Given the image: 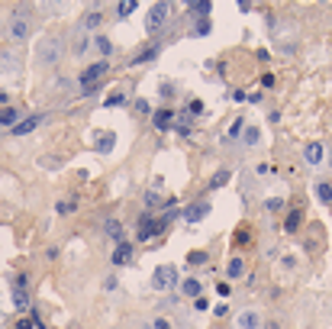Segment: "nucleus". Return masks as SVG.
<instances>
[{
	"label": "nucleus",
	"mask_w": 332,
	"mask_h": 329,
	"mask_svg": "<svg viewBox=\"0 0 332 329\" xmlns=\"http://www.w3.org/2000/svg\"><path fill=\"white\" fill-rule=\"evenodd\" d=\"M168 13H171L168 3H152V7H148V16H145L148 36H158V32L165 29V23H168Z\"/></svg>",
	"instance_id": "obj_1"
},
{
	"label": "nucleus",
	"mask_w": 332,
	"mask_h": 329,
	"mask_svg": "<svg viewBox=\"0 0 332 329\" xmlns=\"http://www.w3.org/2000/svg\"><path fill=\"white\" fill-rule=\"evenodd\" d=\"M62 39H55V36H48L46 42H39V61L42 65H48V68H55L58 61H62Z\"/></svg>",
	"instance_id": "obj_2"
},
{
	"label": "nucleus",
	"mask_w": 332,
	"mask_h": 329,
	"mask_svg": "<svg viewBox=\"0 0 332 329\" xmlns=\"http://www.w3.org/2000/svg\"><path fill=\"white\" fill-rule=\"evenodd\" d=\"M178 284V268L174 265H158L152 275V291H171Z\"/></svg>",
	"instance_id": "obj_3"
},
{
	"label": "nucleus",
	"mask_w": 332,
	"mask_h": 329,
	"mask_svg": "<svg viewBox=\"0 0 332 329\" xmlns=\"http://www.w3.org/2000/svg\"><path fill=\"white\" fill-rule=\"evenodd\" d=\"M107 71H110V61H103V58L94 61V65H87V68L81 71V84H84V87H94L103 75H107Z\"/></svg>",
	"instance_id": "obj_4"
},
{
	"label": "nucleus",
	"mask_w": 332,
	"mask_h": 329,
	"mask_svg": "<svg viewBox=\"0 0 332 329\" xmlns=\"http://www.w3.org/2000/svg\"><path fill=\"white\" fill-rule=\"evenodd\" d=\"M29 23H26L23 16L16 13V16H10V26H7V39L10 42H26V39H29Z\"/></svg>",
	"instance_id": "obj_5"
},
{
	"label": "nucleus",
	"mask_w": 332,
	"mask_h": 329,
	"mask_svg": "<svg viewBox=\"0 0 332 329\" xmlns=\"http://www.w3.org/2000/svg\"><path fill=\"white\" fill-rule=\"evenodd\" d=\"M165 226H168V220H148V216H142L139 220V239L158 236V232H165Z\"/></svg>",
	"instance_id": "obj_6"
},
{
	"label": "nucleus",
	"mask_w": 332,
	"mask_h": 329,
	"mask_svg": "<svg viewBox=\"0 0 332 329\" xmlns=\"http://www.w3.org/2000/svg\"><path fill=\"white\" fill-rule=\"evenodd\" d=\"M236 329H261V316H258V310H242L239 316H236Z\"/></svg>",
	"instance_id": "obj_7"
},
{
	"label": "nucleus",
	"mask_w": 332,
	"mask_h": 329,
	"mask_svg": "<svg viewBox=\"0 0 332 329\" xmlns=\"http://www.w3.org/2000/svg\"><path fill=\"white\" fill-rule=\"evenodd\" d=\"M46 120H48L46 113H36V116H29V120L16 123V126H13V129H10V132H13V136H26V132H32V129H36V126H42V123H46Z\"/></svg>",
	"instance_id": "obj_8"
},
{
	"label": "nucleus",
	"mask_w": 332,
	"mask_h": 329,
	"mask_svg": "<svg viewBox=\"0 0 332 329\" xmlns=\"http://www.w3.org/2000/svg\"><path fill=\"white\" fill-rule=\"evenodd\" d=\"M226 275H229V281H239V278L245 275V258H242V255H232V258L226 261Z\"/></svg>",
	"instance_id": "obj_9"
},
{
	"label": "nucleus",
	"mask_w": 332,
	"mask_h": 329,
	"mask_svg": "<svg viewBox=\"0 0 332 329\" xmlns=\"http://www.w3.org/2000/svg\"><path fill=\"white\" fill-rule=\"evenodd\" d=\"M207 213H210V203H203V200H200V203H193V207L184 210V220H187V223H200Z\"/></svg>",
	"instance_id": "obj_10"
},
{
	"label": "nucleus",
	"mask_w": 332,
	"mask_h": 329,
	"mask_svg": "<svg viewBox=\"0 0 332 329\" xmlns=\"http://www.w3.org/2000/svg\"><path fill=\"white\" fill-rule=\"evenodd\" d=\"M181 294H184V297H193V300H197V297H203V284L197 281V278H187V281L181 284Z\"/></svg>",
	"instance_id": "obj_11"
},
{
	"label": "nucleus",
	"mask_w": 332,
	"mask_h": 329,
	"mask_svg": "<svg viewBox=\"0 0 332 329\" xmlns=\"http://www.w3.org/2000/svg\"><path fill=\"white\" fill-rule=\"evenodd\" d=\"M132 261V245L129 242H119L116 245V252H113V265H129Z\"/></svg>",
	"instance_id": "obj_12"
},
{
	"label": "nucleus",
	"mask_w": 332,
	"mask_h": 329,
	"mask_svg": "<svg viewBox=\"0 0 332 329\" xmlns=\"http://www.w3.org/2000/svg\"><path fill=\"white\" fill-rule=\"evenodd\" d=\"M171 120H174V113L171 110H158V113H152V123H155V129H171Z\"/></svg>",
	"instance_id": "obj_13"
},
{
	"label": "nucleus",
	"mask_w": 332,
	"mask_h": 329,
	"mask_svg": "<svg viewBox=\"0 0 332 329\" xmlns=\"http://www.w3.org/2000/svg\"><path fill=\"white\" fill-rule=\"evenodd\" d=\"M16 123H20V110H13V107L0 110V126H3V129H13Z\"/></svg>",
	"instance_id": "obj_14"
},
{
	"label": "nucleus",
	"mask_w": 332,
	"mask_h": 329,
	"mask_svg": "<svg viewBox=\"0 0 332 329\" xmlns=\"http://www.w3.org/2000/svg\"><path fill=\"white\" fill-rule=\"evenodd\" d=\"M303 158H307V165H319V161H323V146H319V142L307 146L303 149Z\"/></svg>",
	"instance_id": "obj_15"
},
{
	"label": "nucleus",
	"mask_w": 332,
	"mask_h": 329,
	"mask_svg": "<svg viewBox=\"0 0 332 329\" xmlns=\"http://www.w3.org/2000/svg\"><path fill=\"white\" fill-rule=\"evenodd\" d=\"M100 23H103V10H91V13H84V20H81L84 29H97Z\"/></svg>",
	"instance_id": "obj_16"
},
{
	"label": "nucleus",
	"mask_w": 332,
	"mask_h": 329,
	"mask_svg": "<svg viewBox=\"0 0 332 329\" xmlns=\"http://www.w3.org/2000/svg\"><path fill=\"white\" fill-rule=\"evenodd\" d=\"M13 306L16 310H29V294H26V287H13Z\"/></svg>",
	"instance_id": "obj_17"
},
{
	"label": "nucleus",
	"mask_w": 332,
	"mask_h": 329,
	"mask_svg": "<svg viewBox=\"0 0 332 329\" xmlns=\"http://www.w3.org/2000/svg\"><path fill=\"white\" fill-rule=\"evenodd\" d=\"M0 65H7V68H3V75L13 77V75H16V65H20V58H16L13 52H3V55H0Z\"/></svg>",
	"instance_id": "obj_18"
},
{
	"label": "nucleus",
	"mask_w": 332,
	"mask_h": 329,
	"mask_svg": "<svg viewBox=\"0 0 332 329\" xmlns=\"http://www.w3.org/2000/svg\"><path fill=\"white\" fill-rule=\"evenodd\" d=\"M94 46H97V52L103 55V61H107V55L113 52V42H110L107 36H94Z\"/></svg>",
	"instance_id": "obj_19"
},
{
	"label": "nucleus",
	"mask_w": 332,
	"mask_h": 329,
	"mask_svg": "<svg viewBox=\"0 0 332 329\" xmlns=\"http://www.w3.org/2000/svg\"><path fill=\"white\" fill-rule=\"evenodd\" d=\"M300 223H303V213H300V210H294V213L284 220V229L287 232H297V229H300Z\"/></svg>",
	"instance_id": "obj_20"
},
{
	"label": "nucleus",
	"mask_w": 332,
	"mask_h": 329,
	"mask_svg": "<svg viewBox=\"0 0 332 329\" xmlns=\"http://www.w3.org/2000/svg\"><path fill=\"white\" fill-rule=\"evenodd\" d=\"M113 142H116V132H103V136H97V149H100L103 155L113 149Z\"/></svg>",
	"instance_id": "obj_21"
},
{
	"label": "nucleus",
	"mask_w": 332,
	"mask_h": 329,
	"mask_svg": "<svg viewBox=\"0 0 332 329\" xmlns=\"http://www.w3.org/2000/svg\"><path fill=\"white\" fill-rule=\"evenodd\" d=\"M316 197L323 200V203H332V184L329 181H319L316 184Z\"/></svg>",
	"instance_id": "obj_22"
},
{
	"label": "nucleus",
	"mask_w": 332,
	"mask_h": 329,
	"mask_svg": "<svg viewBox=\"0 0 332 329\" xmlns=\"http://www.w3.org/2000/svg\"><path fill=\"white\" fill-rule=\"evenodd\" d=\"M91 42H94V39H84V36H74V42H71V52H74V55H84L87 49H91Z\"/></svg>",
	"instance_id": "obj_23"
},
{
	"label": "nucleus",
	"mask_w": 332,
	"mask_h": 329,
	"mask_svg": "<svg viewBox=\"0 0 332 329\" xmlns=\"http://www.w3.org/2000/svg\"><path fill=\"white\" fill-rule=\"evenodd\" d=\"M103 229H107L110 239H119V236H123V223H119V220H107V226H103Z\"/></svg>",
	"instance_id": "obj_24"
},
{
	"label": "nucleus",
	"mask_w": 332,
	"mask_h": 329,
	"mask_svg": "<svg viewBox=\"0 0 332 329\" xmlns=\"http://www.w3.org/2000/svg\"><path fill=\"white\" fill-rule=\"evenodd\" d=\"M155 55H158V49H145V52H139V55H136V61H132V65H142V61H152L155 58Z\"/></svg>",
	"instance_id": "obj_25"
},
{
	"label": "nucleus",
	"mask_w": 332,
	"mask_h": 329,
	"mask_svg": "<svg viewBox=\"0 0 332 329\" xmlns=\"http://www.w3.org/2000/svg\"><path fill=\"white\" fill-rule=\"evenodd\" d=\"M132 10H136V0H126V3H116V13L123 16V20H126V16L132 13Z\"/></svg>",
	"instance_id": "obj_26"
},
{
	"label": "nucleus",
	"mask_w": 332,
	"mask_h": 329,
	"mask_svg": "<svg viewBox=\"0 0 332 329\" xmlns=\"http://www.w3.org/2000/svg\"><path fill=\"white\" fill-rule=\"evenodd\" d=\"M162 203H165V200L158 197V194H155V191H148V194H145V207H148V210H155V207H162Z\"/></svg>",
	"instance_id": "obj_27"
},
{
	"label": "nucleus",
	"mask_w": 332,
	"mask_h": 329,
	"mask_svg": "<svg viewBox=\"0 0 332 329\" xmlns=\"http://www.w3.org/2000/svg\"><path fill=\"white\" fill-rule=\"evenodd\" d=\"M242 139H245V146H255V142H258V129H255V126H248V129L242 132Z\"/></svg>",
	"instance_id": "obj_28"
},
{
	"label": "nucleus",
	"mask_w": 332,
	"mask_h": 329,
	"mask_svg": "<svg viewBox=\"0 0 332 329\" xmlns=\"http://www.w3.org/2000/svg\"><path fill=\"white\" fill-rule=\"evenodd\" d=\"M193 32H197V36H207V32H210V20H207V16H203V20H197Z\"/></svg>",
	"instance_id": "obj_29"
},
{
	"label": "nucleus",
	"mask_w": 332,
	"mask_h": 329,
	"mask_svg": "<svg viewBox=\"0 0 332 329\" xmlns=\"http://www.w3.org/2000/svg\"><path fill=\"white\" fill-rule=\"evenodd\" d=\"M226 181H229V171H219V175H213V181H210V187H223Z\"/></svg>",
	"instance_id": "obj_30"
},
{
	"label": "nucleus",
	"mask_w": 332,
	"mask_h": 329,
	"mask_svg": "<svg viewBox=\"0 0 332 329\" xmlns=\"http://www.w3.org/2000/svg\"><path fill=\"white\" fill-rule=\"evenodd\" d=\"M77 207V200H58V213H71Z\"/></svg>",
	"instance_id": "obj_31"
},
{
	"label": "nucleus",
	"mask_w": 332,
	"mask_h": 329,
	"mask_svg": "<svg viewBox=\"0 0 332 329\" xmlns=\"http://www.w3.org/2000/svg\"><path fill=\"white\" fill-rule=\"evenodd\" d=\"M239 132H245V123H242V116L229 126V139H232V136H239Z\"/></svg>",
	"instance_id": "obj_32"
},
{
	"label": "nucleus",
	"mask_w": 332,
	"mask_h": 329,
	"mask_svg": "<svg viewBox=\"0 0 332 329\" xmlns=\"http://www.w3.org/2000/svg\"><path fill=\"white\" fill-rule=\"evenodd\" d=\"M187 261H190V265H200V261H207V252H190Z\"/></svg>",
	"instance_id": "obj_33"
},
{
	"label": "nucleus",
	"mask_w": 332,
	"mask_h": 329,
	"mask_svg": "<svg viewBox=\"0 0 332 329\" xmlns=\"http://www.w3.org/2000/svg\"><path fill=\"white\" fill-rule=\"evenodd\" d=\"M200 110H203V103H200V100H190V107H187V116H197Z\"/></svg>",
	"instance_id": "obj_34"
},
{
	"label": "nucleus",
	"mask_w": 332,
	"mask_h": 329,
	"mask_svg": "<svg viewBox=\"0 0 332 329\" xmlns=\"http://www.w3.org/2000/svg\"><path fill=\"white\" fill-rule=\"evenodd\" d=\"M152 326H155V329H171V326H174V323H171V320H165V316H158V320H155Z\"/></svg>",
	"instance_id": "obj_35"
},
{
	"label": "nucleus",
	"mask_w": 332,
	"mask_h": 329,
	"mask_svg": "<svg viewBox=\"0 0 332 329\" xmlns=\"http://www.w3.org/2000/svg\"><path fill=\"white\" fill-rule=\"evenodd\" d=\"M123 94H113V97H107V107H119V103H123Z\"/></svg>",
	"instance_id": "obj_36"
},
{
	"label": "nucleus",
	"mask_w": 332,
	"mask_h": 329,
	"mask_svg": "<svg viewBox=\"0 0 332 329\" xmlns=\"http://www.w3.org/2000/svg\"><path fill=\"white\" fill-rule=\"evenodd\" d=\"M193 306L203 313V310H210V300H207V297H197V300H193Z\"/></svg>",
	"instance_id": "obj_37"
},
{
	"label": "nucleus",
	"mask_w": 332,
	"mask_h": 329,
	"mask_svg": "<svg viewBox=\"0 0 332 329\" xmlns=\"http://www.w3.org/2000/svg\"><path fill=\"white\" fill-rule=\"evenodd\" d=\"M216 294H219V297H229V284L219 281V284H216Z\"/></svg>",
	"instance_id": "obj_38"
},
{
	"label": "nucleus",
	"mask_w": 332,
	"mask_h": 329,
	"mask_svg": "<svg viewBox=\"0 0 332 329\" xmlns=\"http://www.w3.org/2000/svg\"><path fill=\"white\" fill-rule=\"evenodd\" d=\"M281 207H284V197L281 200H268V210H281Z\"/></svg>",
	"instance_id": "obj_39"
},
{
	"label": "nucleus",
	"mask_w": 332,
	"mask_h": 329,
	"mask_svg": "<svg viewBox=\"0 0 332 329\" xmlns=\"http://www.w3.org/2000/svg\"><path fill=\"white\" fill-rule=\"evenodd\" d=\"M136 110H139V113H148V100H136Z\"/></svg>",
	"instance_id": "obj_40"
},
{
	"label": "nucleus",
	"mask_w": 332,
	"mask_h": 329,
	"mask_svg": "<svg viewBox=\"0 0 332 329\" xmlns=\"http://www.w3.org/2000/svg\"><path fill=\"white\" fill-rule=\"evenodd\" d=\"M13 329H32V320H20V323H16Z\"/></svg>",
	"instance_id": "obj_41"
},
{
	"label": "nucleus",
	"mask_w": 332,
	"mask_h": 329,
	"mask_svg": "<svg viewBox=\"0 0 332 329\" xmlns=\"http://www.w3.org/2000/svg\"><path fill=\"white\" fill-rule=\"evenodd\" d=\"M264 329H281V323H268V326H264Z\"/></svg>",
	"instance_id": "obj_42"
}]
</instances>
